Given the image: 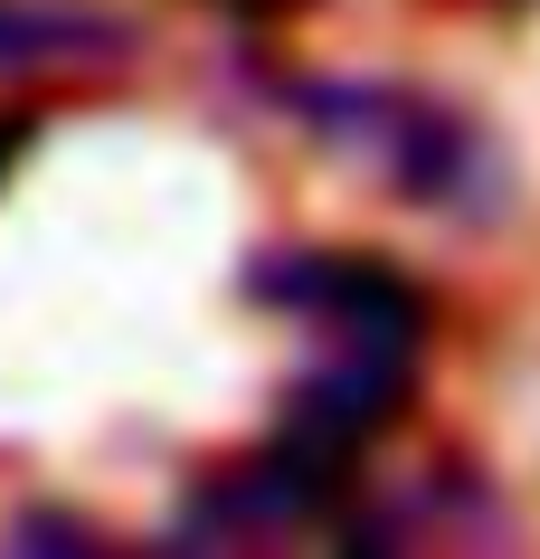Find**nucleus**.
<instances>
[{
  "instance_id": "5",
  "label": "nucleus",
  "mask_w": 540,
  "mask_h": 559,
  "mask_svg": "<svg viewBox=\"0 0 540 559\" xmlns=\"http://www.w3.org/2000/svg\"><path fill=\"white\" fill-rule=\"evenodd\" d=\"M20 152H29V123H20V115H0V180H10V162H20Z\"/></svg>"
},
{
  "instance_id": "3",
  "label": "nucleus",
  "mask_w": 540,
  "mask_h": 559,
  "mask_svg": "<svg viewBox=\"0 0 540 559\" xmlns=\"http://www.w3.org/2000/svg\"><path fill=\"white\" fill-rule=\"evenodd\" d=\"M95 48H123L115 20L95 10H38V0H0V76H29V67H76Z\"/></svg>"
},
{
  "instance_id": "2",
  "label": "nucleus",
  "mask_w": 540,
  "mask_h": 559,
  "mask_svg": "<svg viewBox=\"0 0 540 559\" xmlns=\"http://www.w3.org/2000/svg\"><path fill=\"white\" fill-rule=\"evenodd\" d=\"M247 295L275 313H303V323H332L341 342L427 352V295L389 257H360V247H275V257H256Z\"/></svg>"
},
{
  "instance_id": "4",
  "label": "nucleus",
  "mask_w": 540,
  "mask_h": 559,
  "mask_svg": "<svg viewBox=\"0 0 540 559\" xmlns=\"http://www.w3.org/2000/svg\"><path fill=\"white\" fill-rule=\"evenodd\" d=\"M10 540L20 550H95V531H76V522H10Z\"/></svg>"
},
{
  "instance_id": "1",
  "label": "nucleus",
  "mask_w": 540,
  "mask_h": 559,
  "mask_svg": "<svg viewBox=\"0 0 540 559\" xmlns=\"http://www.w3.org/2000/svg\"><path fill=\"white\" fill-rule=\"evenodd\" d=\"M303 123L323 133V143L360 152L370 171L389 180L398 200L418 209H475L493 200V152H483V133L455 105H436V95L418 86H380V76H323V86H295Z\"/></svg>"
}]
</instances>
